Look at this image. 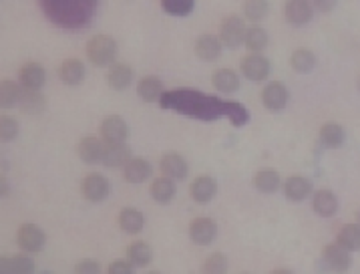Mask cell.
<instances>
[{"label": "cell", "mask_w": 360, "mask_h": 274, "mask_svg": "<svg viewBox=\"0 0 360 274\" xmlns=\"http://www.w3.org/2000/svg\"><path fill=\"white\" fill-rule=\"evenodd\" d=\"M163 83H161V79L153 77V75H147V77H143L139 81V85H137V95L143 99L145 103H155V101H159V99L163 97Z\"/></svg>", "instance_id": "22"}, {"label": "cell", "mask_w": 360, "mask_h": 274, "mask_svg": "<svg viewBox=\"0 0 360 274\" xmlns=\"http://www.w3.org/2000/svg\"><path fill=\"white\" fill-rule=\"evenodd\" d=\"M244 39H246V26H244V20L236 15L231 17H226L224 22H222V29H220V40L224 47L228 49H238L244 45Z\"/></svg>", "instance_id": "2"}, {"label": "cell", "mask_w": 360, "mask_h": 274, "mask_svg": "<svg viewBox=\"0 0 360 274\" xmlns=\"http://www.w3.org/2000/svg\"><path fill=\"white\" fill-rule=\"evenodd\" d=\"M270 274H294L292 271H288V268H276V271H272Z\"/></svg>", "instance_id": "44"}, {"label": "cell", "mask_w": 360, "mask_h": 274, "mask_svg": "<svg viewBox=\"0 0 360 274\" xmlns=\"http://www.w3.org/2000/svg\"><path fill=\"white\" fill-rule=\"evenodd\" d=\"M190 194L197 204H209L215 198V194H218V182L211 176L195 177L191 182Z\"/></svg>", "instance_id": "14"}, {"label": "cell", "mask_w": 360, "mask_h": 274, "mask_svg": "<svg viewBox=\"0 0 360 274\" xmlns=\"http://www.w3.org/2000/svg\"><path fill=\"white\" fill-rule=\"evenodd\" d=\"M161 8L171 17H188L195 8V0H161Z\"/></svg>", "instance_id": "36"}, {"label": "cell", "mask_w": 360, "mask_h": 274, "mask_svg": "<svg viewBox=\"0 0 360 274\" xmlns=\"http://www.w3.org/2000/svg\"><path fill=\"white\" fill-rule=\"evenodd\" d=\"M254 186L262 194H274L282 186V179H280V174L274 170H260L254 176Z\"/></svg>", "instance_id": "29"}, {"label": "cell", "mask_w": 360, "mask_h": 274, "mask_svg": "<svg viewBox=\"0 0 360 274\" xmlns=\"http://www.w3.org/2000/svg\"><path fill=\"white\" fill-rule=\"evenodd\" d=\"M336 244H341L348 252L360 250V224H344L338 230Z\"/></svg>", "instance_id": "28"}, {"label": "cell", "mask_w": 360, "mask_h": 274, "mask_svg": "<svg viewBox=\"0 0 360 274\" xmlns=\"http://www.w3.org/2000/svg\"><path fill=\"white\" fill-rule=\"evenodd\" d=\"M270 13L268 0H246L244 2V15L249 22H262Z\"/></svg>", "instance_id": "35"}, {"label": "cell", "mask_w": 360, "mask_h": 274, "mask_svg": "<svg viewBox=\"0 0 360 274\" xmlns=\"http://www.w3.org/2000/svg\"><path fill=\"white\" fill-rule=\"evenodd\" d=\"M17 240H19L20 250H24V252H38V250H42L47 238H44V232L38 226H35V224H22Z\"/></svg>", "instance_id": "10"}, {"label": "cell", "mask_w": 360, "mask_h": 274, "mask_svg": "<svg viewBox=\"0 0 360 274\" xmlns=\"http://www.w3.org/2000/svg\"><path fill=\"white\" fill-rule=\"evenodd\" d=\"M2 196H8V182L6 179H2Z\"/></svg>", "instance_id": "43"}, {"label": "cell", "mask_w": 360, "mask_h": 274, "mask_svg": "<svg viewBox=\"0 0 360 274\" xmlns=\"http://www.w3.org/2000/svg\"><path fill=\"white\" fill-rule=\"evenodd\" d=\"M218 236V224L211 218H195L190 224V238L191 242L199 244V246H208L215 240Z\"/></svg>", "instance_id": "9"}, {"label": "cell", "mask_w": 360, "mask_h": 274, "mask_svg": "<svg viewBox=\"0 0 360 274\" xmlns=\"http://www.w3.org/2000/svg\"><path fill=\"white\" fill-rule=\"evenodd\" d=\"M107 274H135V271H133V264L129 260H115L109 264Z\"/></svg>", "instance_id": "41"}, {"label": "cell", "mask_w": 360, "mask_h": 274, "mask_svg": "<svg viewBox=\"0 0 360 274\" xmlns=\"http://www.w3.org/2000/svg\"><path fill=\"white\" fill-rule=\"evenodd\" d=\"M143 224H145V218H143V214L139 210H135V208L121 210V214H119V226H121L123 232L137 234V232H141Z\"/></svg>", "instance_id": "30"}, {"label": "cell", "mask_w": 360, "mask_h": 274, "mask_svg": "<svg viewBox=\"0 0 360 274\" xmlns=\"http://www.w3.org/2000/svg\"><path fill=\"white\" fill-rule=\"evenodd\" d=\"M44 105H47V99L40 91H31V89H24L22 91V97H20V111L26 113V115H38L44 111Z\"/></svg>", "instance_id": "26"}, {"label": "cell", "mask_w": 360, "mask_h": 274, "mask_svg": "<svg viewBox=\"0 0 360 274\" xmlns=\"http://www.w3.org/2000/svg\"><path fill=\"white\" fill-rule=\"evenodd\" d=\"M131 159V150L125 143L117 145H107L105 156H103V166L105 168H125Z\"/></svg>", "instance_id": "23"}, {"label": "cell", "mask_w": 360, "mask_h": 274, "mask_svg": "<svg viewBox=\"0 0 360 274\" xmlns=\"http://www.w3.org/2000/svg\"><path fill=\"white\" fill-rule=\"evenodd\" d=\"M222 47L224 45H222L220 37H215V35H202L199 39L195 40V55H197V59L211 63V61H215L220 57Z\"/></svg>", "instance_id": "17"}, {"label": "cell", "mask_w": 360, "mask_h": 274, "mask_svg": "<svg viewBox=\"0 0 360 274\" xmlns=\"http://www.w3.org/2000/svg\"><path fill=\"white\" fill-rule=\"evenodd\" d=\"M359 87H360V81H359Z\"/></svg>", "instance_id": "48"}, {"label": "cell", "mask_w": 360, "mask_h": 274, "mask_svg": "<svg viewBox=\"0 0 360 274\" xmlns=\"http://www.w3.org/2000/svg\"><path fill=\"white\" fill-rule=\"evenodd\" d=\"M0 274H35V260L26 255L6 256L0 260Z\"/></svg>", "instance_id": "16"}, {"label": "cell", "mask_w": 360, "mask_h": 274, "mask_svg": "<svg viewBox=\"0 0 360 274\" xmlns=\"http://www.w3.org/2000/svg\"><path fill=\"white\" fill-rule=\"evenodd\" d=\"M224 115L234 123V125H244L247 121V111L240 103H224Z\"/></svg>", "instance_id": "39"}, {"label": "cell", "mask_w": 360, "mask_h": 274, "mask_svg": "<svg viewBox=\"0 0 360 274\" xmlns=\"http://www.w3.org/2000/svg\"><path fill=\"white\" fill-rule=\"evenodd\" d=\"M312 184L302 176H292L284 182V194L290 202H302L310 196Z\"/></svg>", "instance_id": "21"}, {"label": "cell", "mask_w": 360, "mask_h": 274, "mask_svg": "<svg viewBox=\"0 0 360 274\" xmlns=\"http://www.w3.org/2000/svg\"><path fill=\"white\" fill-rule=\"evenodd\" d=\"M133 81V69L125 63H115L107 73V83L115 91H125Z\"/></svg>", "instance_id": "20"}, {"label": "cell", "mask_w": 360, "mask_h": 274, "mask_svg": "<svg viewBox=\"0 0 360 274\" xmlns=\"http://www.w3.org/2000/svg\"><path fill=\"white\" fill-rule=\"evenodd\" d=\"M211 83L220 93H234L240 89V77L234 69H218L211 77Z\"/></svg>", "instance_id": "24"}, {"label": "cell", "mask_w": 360, "mask_h": 274, "mask_svg": "<svg viewBox=\"0 0 360 274\" xmlns=\"http://www.w3.org/2000/svg\"><path fill=\"white\" fill-rule=\"evenodd\" d=\"M310 2H312L314 8L320 10V13H330V10L336 6V0H310Z\"/></svg>", "instance_id": "42"}, {"label": "cell", "mask_w": 360, "mask_h": 274, "mask_svg": "<svg viewBox=\"0 0 360 274\" xmlns=\"http://www.w3.org/2000/svg\"><path fill=\"white\" fill-rule=\"evenodd\" d=\"M284 17L292 26H306L314 17V4L310 0H288Z\"/></svg>", "instance_id": "6"}, {"label": "cell", "mask_w": 360, "mask_h": 274, "mask_svg": "<svg viewBox=\"0 0 360 274\" xmlns=\"http://www.w3.org/2000/svg\"><path fill=\"white\" fill-rule=\"evenodd\" d=\"M47 81V73H44V67L38 65V63H26L20 67L19 73V83L24 89H31V91H38Z\"/></svg>", "instance_id": "12"}, {"label": "cell", "mask_w": 360, "mask_h": 274, "mask_svg": "<svg viewBox=\"0 0 360 274\" xmlns=\"http://www.w3.org/2000/svg\"><path fill=\"white\" fill-rule=\"evenodd\" d=\"M312 208L314 212L322 218H330L338 212V198L332 194L330 190H318L314 198H312Z\"/></svg>", "instance_id": "19"}, {"label": "cell", "mask_w": 360, "mask_h": 274, "mask_svg": "<svg viewBox=\"0 0 360 274\" xmlns=\"http://www.w3.org/2000/svg\"><path fill=\"white\" fill-rule=\"evenodd\" d=\"M228 273V258L222 252H213L206 258L202 274H226Z\"/></svg>", "instance_id": "37"}, {"label": "cell", "mask_w": 360, "mask_h": 274, "mask_svg": "<svg viewBox=\"0 0 360 274\" xmlns=\"http://www.w3.org/2000/svg\"><path fill=\"white\" fill-rule=\"evenodd\" d=\"M322 260L324 264L328 266V271H332V273L344 274L352 268V256H350V252L346 248H342L341 244L324 246Z\"/></svg>", "instance_id": "4"}, {"label": "cell", "mask_w": 360, "mask_h": 274, "mask_svg": "<svg viewBox=\"0 0 360 274\" xmlns=\"http://www.w3.org/2000/svg\"><path fill=\"white\" fill-rule=\"evenodd\" d=\"M175 179H171V177H157L155 182L152 184V190H149V194L152 198L157 202V204H170L173 196H175V192H177V188H175V184H173Z\"/></svg>", "instance_id": "27"}, {"label": "cell", "mask_w": 360, "mask_h": 274, "mask_svg": "<svg viewBox=\"0 0 360 274\" xmlns=\"http://www.w3.org/2000/svg\"><path fill=\"white\" fill-rule=\"evenodd\" d=\"M262 103L268 111H274V113L282 111L288 103V89H286L284 83H280V81L268 83L262 91Z\"/></svg>", "instance_id": "8"}, {"label": "cell", "mask_w": 360, "mask_h": 274, "mask_svg": "<svg viewBox=\"0 0 360 274\" xmlns=\"http://www.w3.org/2000/svg\"><path fill=\"white\" fill-rule=\"evenodd\" d=\"M0 137H2V141H15L17 137H19V121L13 118H8V115H2L0 118Z\"/></svg>", "instance_id": "38"}, {"label": "cell", "mask_w": 360, "mask_h": 274, "mask_svg": "<svg viewBox=\"0 0 360 274\" xmlns=\"http://www.w3.org/2000/svg\"><path fill=\"white\" fill-rule=\"evenodd\" d=\"M81 190H83V196L87 198L89 202H103L105 198L109 196V182L101 174H89L83 179Z\"/></svg>", "instance_id": "11"}, {"label": "cell", "mask_w": 360, "mask_h": 274, "mask_svg": "<svg viewBox=\"0 0 360 274\" xmlns=\"http://www.w3.org/2000/svg\"><path fill=\"white\" fill-rule=\"evenodd\" d=\"M270 61L265 59L264 55H260V53H249L247 57L242 59L240 63V71H242V75L249 81H254V83H260V81H265L268 75H270Z\"/></svg>", "instance_id": "5"}, {"label": "cell", "mask_w": 360, "mask_h": 274, "mask_svg": "<svg viewBox=\"0 0 360 274\" xmlns=\"http://www.w3.org/2000/svg\"><path fill=\"white\" fill-rule=\"evenodd\" d=\"M105 147H107V143H105V141H101L99 137L87 136L79 141V145H76V154H79V157H81L85 163H89V166H93V163H103Z\"/></svg>", "instance_id": "7"}, {"label": "cell", "mask_w": 360, "mask_h": 274, "mask_svg": "<svg viewBox=\"0 0 360 274\" xmlns=\"http://www.w3.org/2000/svg\"><path fill=\"white\" fill-rule=\"evenodd\" d=\"M42 274H51V273H42Z\"/></svg>", "instance_id": "47"}, {"label": "cell", "mask_w": 360, "mask_h": 274, "mask_svg": "<svg viewBox=\"0 0 360 274\" xmlns=\"http://www.w3.org/2000/svg\"><path fill=\"white\" fill-rule=\"evenodd\" d=\"M357 220H359V224H360V210H359V214H357Z\"/></svg>", "instance_id": "45"}, {"label": "cell", "mask_w": 360, "mask_h": 274, "mask_svg": "<svg viewBox=\"0 0 360 274\" xmlns=\"http://www.w3.org/2000/svg\"><path fill=\"white\" fill-rule=\"evenodd\" d=\"M268 33H265L264 29H260V26H252V29H247L246 31V39H244V45H246V49L249 53H262L265 47H268Z\"/></svg>", "instance_id": "33"}, {"label": "cell", "mask_w": 360, "mask_h": 274, "mask_svg": "<svg viewBox=\"0 0 360 274\" xmlns=\"http://www.w3.org/2000/svg\"><path fill=\"white\" fill-rule=\"evenodd\" d=\"M73 273L75 274H101V264H99L97 260L87 258V260H81V262L76 264Z\"/></svg>", "instance_id": "40"}, {"label": "cell", "mask_w": 360, "mask_h": 274, "mask_svg": "<svg viewBox=\"0 0 360 274\" xmlns=\"http://www.w3.org/2000/svg\"><path fill=\"white\" fill-rule=\"evenodd\" d=\"M127 260L131 262L133 266H147L153 260L152 246L147 242H141V240L133 242L127 248Z\"/></svg>", "instance_id": "31"}, {"label": "cell", "mask_w": 360, "mask_h": 274, "mask_svg": "<svg viewBox=\"0 0 360 274\" xmlns=\"http://www.w3.org/2000/svg\"><path fill=\"white\" fill-rule=\"evenodd\" d=\"M85 73H87L85 65H83V61L79 59H65L58 67V79L69 87L81 85L83 79H85Z\"/></svg>", "instance_id": "15"}, {"label": "cell", "mask_w": 360, "mask_h": 274, "mask_svg": "<svg viewBox=\"0 0 360 274\" xmlns=\"http://www.w3.org/2000/svg\"><path fill=\"white\" fill-rule=\"evenodd\" d=\"M101 137L107 145H117V143H125V139L129 137V127L127 121L121 115H107L101 123Z\"/></svg>", "instance_id": "3"}, {"label": "cell", "mask_w": 360, "mask_h": 274, "mask_svg": "<svg viewBox=\"0 0 360 274\" xmlns=\"http://www.w3.org/2000/svg\"><path fill=\"white\" fill-rule=\"evenodd\" d=\"M22 91H24V87L17 81H2L0 83V107H4V109L19 107Z\"/></svg>", "instance_id": "25"}, {"label": "cell", "mask_w": 360, "mask_h": 274, "mask_svg": "<svg viewBox=\"0 0 360 274\" xmlns=\"http://www.w3.org/2000/svg\"><path fill=\"white\" fill-rule=\"evenodd\" d=\"M147 274H161V273H155V271H152V273H147Z\"/></svg>", "instance_id": "46"}, {"label": "cell", "mask_w": 360, "mask_h": 274, "mask_svg": "<svg viewBox=\"0 0 360 274\" xmlns=\"http://www.w3.org/2000/svg\"><path fill=\"white\" fill-rule=\"evenodd\" d=\"M152 163L143 157H131L129 163L123 168V176L129 184H143L147 177L152 176Z\"/></svg>", "instance_id": "18"}, {"label": "cell", "mask_w": 360, "mask_h": 274, "mask_svg": "<svg viewBox=\"0 0 360 274\" xmlns=\"http://www.w3.org/2000/svg\"><path fill=\"white\" fill-rule=\"evenodd\" d=\"M87 57L95 67L115 65L117 59V42L109 35H95L87 42Z\"/></svg>", "instance_id": "1"}, {"label": "cell", "mask_w": 360, "mask_h": 274, "mask_svg": "<svg viewBox=\"0 0 360 274\" xmlns=\"http://www.w3.org/2000/svg\"><path fill=\"white\" fill-rule=\"evenodd\" d=\"M159 170H161L163 176L171 177V179H186V177H188V172H190V170H188V161L179 156V154H175V152L165 154V156L161 157Z\"/></svg>", "instance_id": "13"}, {"label": "cell", "mask_w": 360, "mask_h": 274, "mask_svg": "<svg viewBox=\"0 0 360 274\" xmlns=\"http://www.w3.org/2000/svg\"><path fill=\"white\" fill-rule=\"evenodd\" d=\"M290 63H292L294 71H298V73H310L316 67V55L312 51H308V49H296L292 53Z\"/></svg>", "instance_id": "34"}, {"label": "cell", "mask_w": 360, "mask_h": 274, "mask_svg": "<svg viewBox=\"0 0 360 274\" xmlns=\"http://www.w3.org/2000/svg\"><path fill=\"white\" fill-rule=\"evenodd\" d=\"M344 137H346V134H344L342 125H338V123H326L320 129V143L328 150L341 147L344 143Z\"/></svg>", "instance_id": "32"}]
</instances>
